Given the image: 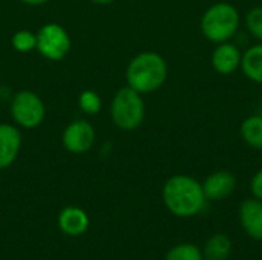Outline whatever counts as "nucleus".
<instances>
[{"label": "nucleus", "mask_w": 262, "mask_h": 260, "mask_svg": "<svg viewBox=\"0 0 262 260\" xmlns=\"http://www.w3.org/2000/svg\"><path fill=\"white\" fill-rule=\"evenodd\" d=\"M37 35V51L51 61L63 60L71 51L72 41L68 31L58 23H46L43 25Z\"/></svg>", "instance_id": "nucleus-6"}, {"label": "nucleus", "mask_w": 262, "mask_h": 260, "mask_svg": "<svg viewBox=\"0 0 262 260\" xmlns=\"http://www.w3.org/2000/svg\"><path fill=\"white\" fill-rule=\"evenodd\" d=\"M239 69L247 80L256 84H262V41L249 46L243 52Z\"/></svg>", "instance_id": "nucleus-13"}, {"label": "nucleus", "mask_w": 262, "mask_h": 260, "mask_svg": "<svg viewBox=\"0 0 262 260\" xmlns=\"http://www.w3.org/2000/svg\"><path fill=\"white\" fill-rule=\"evenodd\" d=\"M146 116L143 95L129 86L120 87L111 103V118L115 127L124 132L137 130Z\"/></svg>", "instance_id": "nucleus-4"}, {"label": "nucleus", "mask_w": 262, "mask_h": 260, "mask_svg": "<svg viewBox=\"0 0 262 260\" xmlns=\"http://www.w3.org/2000/svg\"><path fill=\"white\" fill-rule=\"evenodd\" d=\"M232 253V241L226 234H213L204 245L203 257L206 260H227Z\"/></svg>", "instance_id": "nucleus-15"}, {"label": "nucleus", "mask_w": 262, "mask_h": 260, "mask_svg": "<svg viewBox=\"0 0 262 260\" xmlns=\"http://www.w3.org/2000/svg\"><path fill=\"white\" fill-rule=\"evenodd\" d=\"M80 110L86 115H97L101 110V98L94 90H83L78 98Z\"/></svg>", "instance_id": "nucleus-19"}, {"label": "nucleus", "mask_w": 262, "mask_h": 260, "mask_svg": "<svg viewBox=\"0 0 262 260\" xmlns=\"http://www.w3.org/2000/svg\"><path fill=\"white\" fill-rule=\"evenodd\" d=\"M241 26V15L235 5L229 2H216L210 5L201 15L200 28L206 40L213 44L232 41Z\"/></svg>", "instance_id": "nucleus-3"}, {"label": "nucleus", "mask_w": 262, "mask_h": 260, "mask_svg": "<svg viewBox=\"0 0 262 260\" xmlns=\"http://www.w3.org/2000/svg\"><path fill=\"white\" fill-rule=\"evenodd\" d=\"M166 208L178 218H192L203 211L207 198L203 184L189 175H175L163 187Z\"/></svg>", "instance_id": "nucleus-1"}, {"label": "nucleus", "mask_w": 262, "mask_h": 260, "mask_svg": "<svg viewBox=\"0 0 262 260\" xmlns=\"http://www.w3.org/2000/svg\"><path fill=\"white\" fill-rule=\"evenodd\" d=\"M46 115L43 100L31 90H20L11 98V116L21 129H37Z\"/></svg>", "instance_id": "nucleus-5"}, {"label": "nucleus", "mask_w": 262, "mask_h": 260, "mask_svg": "<svg viewBox=\"0 0 262 260\" xmlns=\"http://www.w3.org/2000/svg\"><path fill=\"white\" fill-rule=\"evenodd\" d=\"M243 51L232 41L218 43L212 52L210 63L220 75H232L241 67Z\"/></svg>", "instance_id": "nucleus-8"}, {"label": "nucleus", "mask_w": 262, "mask_h": 260, "mask_svg": "<svg viewBox=\"0 0 262 260\" xmlns=\"http://www.w3.org/2000/svg\"><path fill=\"white\" fill-rule=\"evenodd\" d=\"M166 260H204L203 251L193 244H180L169 250Z\"/></svg>", "instance_id": "nucleus-16"}, {"label": "nucleus", "mask_w": 262, "mask_h": 260, "mask_svg": "<svg viewBox=\"0 0 262 260\" xmlns=\"http://www.w3.org/2000/svg\"><path fill=\"white\" fill-rule=\"evenodd\" d=\"M58 227L68 236H80L88 230L89 218L78 207H66L58 216Z\"/></svg>", "instance_id": "nucleus-12"}, {"label": "nucleus", "mask_w": 262, "mask_h": 260, "mask_svg": "<svg viewBox=\"0 0 262 260\" xmlns=\"http://www.w3.org/2000/svg\"><path fill=\"white\" fill-rule=\"evenodd\" d=\"M11 43H12V48L17 51V52H31L37 48V35L31 31H26V29H21V31H17L12 38H11Z\"/></svg>", "instance_id": "nucleus-17"}, {"label": "nucleus", "mask_w": 262, "mask_h": 260, "mask_svg": "<svg viewBox=\"0 0 262 260\" xmlns=\"http://www.w3.org/2000/svg\"><path fill=\"white\" fill-rule=\"evenodd\" d=\"M21 147V133L17 126L0 124V170L14 164Z\"/></svg>", "instance_id": "nucleus-10"}, {"label": "nucleus", "mask_w": 262, "mask_h": 260, "mask_svg": "<svg viewBox=\"0 0 262 260\" xmlns=\"http://www.w3.org/2000/svg\"><path fill=\"white\" fill-rule=\"evenodd\" d=\"M63 147L74 155L89 152L95 144V129L86 120H75L66 126L61 135Z\"/></svg>", "instance_id": "nucleus-7"}, {"label": "nucleus", "mask_w": 262, "mask_h": 260, "mask_svg": "<svg viewBox=\"0 0 262 260\" xmlns=\"http://www.w3.org/2000/svg\"><path fill=\"white\" fill-rule=\"evenodd\" d=\"M235 188L236 176L229 170H216L210 173L203 182V190L207 201H223L229 198Z\"/></svg>", "instance_id": "nucleus-9"}, {"label": "nucleus", "mask_w": 262, "mask_h": 260, "mask_svg": "<svg viewBox=\"0 0 262 260\" xmlns=\"http://www.w3.org/2000/svg\"><path fill=\"white\" fill-rule=\"evenodd\" d=\"M92 3H95V5H101V6H104V5H111L112 2H115V0H91Z\"/></svg>", "instance_id": "nucleus-22"}, {"label": "nucleus", "mask_w": 262, "mask_h": 260, "mask_svg": "<svg viewBox=\"0 0 262 260\" xmlns=\"http://www.w3.org/2000/svg\"><path fill=\"white\" fill-rule=\"evenodd\" d=\"M239 222L255 241H262V201L256 198L246 199L239 207Z\"/></svg>", "instance_id": "nucleus-11"}, {"label": "nucleus", "mask_w": 262, "mask_h": 260, "mask_svg": "<svg viewBox=\"0 0 262 260\" xmlns=\"http://www.w3.org/2000/svg\"><path fill=\"white\" fill-rule=\"evenodd\" d=\"M244 25L253 38L262 41V6H255L247 11L244 17Z\"/></svg>", "instance_id": "nucleus-18"}, {"label": "nucleus", "mask_w": 262, "mask_h": 260, "mask_svg": "<svg viewBox=\"0 0 262 260\" xmlns=\"http://www.w3.org/2000/svg\"><path fill=\"white\" fill-rule=\"evenodd\" d=\"M204 260H206V259H204Z\"/></svg>", "instance_id": "nucleus-23"}, {"label": "nucleus", "mask_w": 262, "mask_h": 260, "mask_svg": "<svg viewBox=\"0 0 262 260\" xmlns=\"http://www.w3.org/2000/svg\"><path fill=\"white\" fill-rule=\"evenodd\" d=\"M239 136L250 149L262 152V115H249L239 126Z\"/></svg>", "instance_id": "nucleus-14"}, {"label": "nucleus", "mask_w": 262, "mask_h": 260, "mask_svg": "<svg viewBox=\"0 0 262 260\" xmlns=\"http://www.w3.org/2000/svg\"><path fill=\"white\" fill-rule=\"evenodd\" d=\"M250 192H252L253 198L262 201V169L253 175V178L250 181Z\"/></svg>", "instance_id": "nucleus-20"}, {"label": "nucleus", "mask_w": 262, "mask_h": 260, "mask_svg": "<svg viewBox=\"0 0 262 260\" xmlns=\"http://www.w3.org/2000/svg\"><path fill=\"white\" fill-rule=\"evenodd\" d=\"M20 2L25 3V5H29V6H40V5L48 3L49 0H20Z\"/></svg>", "instance_id": "nucleus-21"}, {"label": "nucleus", "mask_w": 262, "mask_h": 260, "mask_svg": "<svg viewBox=\"0 0 262 260\" xmlns=\"http://www.w3.org/2000/svg\"><path fill=\"white\" fill-rule=\"evenodd\" d=\"M167 75V61L163 55L154 51L140 52L129 61L126 69L127 86L141 95L160 90L164 86Z\"/></svg>", "instance_id": "nucleus-2"}]
</instances>
